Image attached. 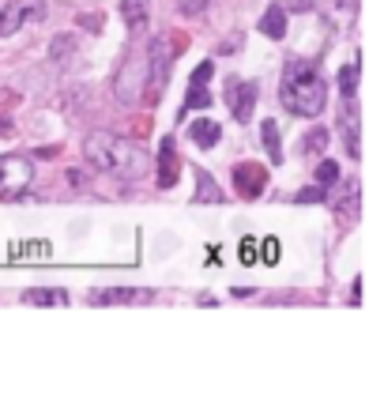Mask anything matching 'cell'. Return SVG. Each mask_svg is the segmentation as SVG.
<instances>
[{
    "mask_svg": "<svg viewBox=\"0 0 384 411\" xmlns=\"http://www.w3.org/2000/svg\"><path fill=\"white\" fill-rule=\"evenodd\" d=\"M279 99L294 117H321L324 106H328V83L316 75L313 64L294 61V64H287V72H283Z\"/></svg>",
    "mask_w": 384,
    "mask_h": 411,
    "instance_id": "cell-1",
    "label": "cell"
},
{
    "mask_svg": "<svg viewBox=\"0 0 384 411\" xmlns=\"http://www.w3.org/2000/svg\"><path fill=\"white\" fill-rule=\"evenodd\" d=\"M83 159L91 162V166L106 170V174H117V178H128V181L144 174V147L132 144V140H125V136H109V133L87 136Z\"/></svg>",
    "mask_w": 384,
    "mask_h": 411,
    "instance_id": "cell-2",
    "label": "cell"
},
{
    "mask_svg": "<svg viewBox=\"0 0 384 411\" xmlns=\"http://www.w3.org/2000/svg\"><path fill=\"white\" fill-rule=\"evenodd\" d=\"M144 80H147V49L132 46L125 64H120V72L113 75V94L125 106H132L140 94H144Z\"/></svg>",
    "mask_w": 384,
    "mask_h": 411,
    "instance_id": "cell-3",
    "label": "cell"
},
{
    "mask_svg": "<svg viewBox=\"0 0 384 411\" xmlns=\"http://www.w3.org/2000/svg\"><path fill=\"white\" fill-rule=\"evenodd\" d=\"M147 102H159L162 91L170 83V42L166 38H155L147 46Z\"/></svg>",
    "mask_w": 384,
    "mask_h": 411,
    "instance_id": "cell-4",
    "label": "cell"
},
{
    "mask_svg": "<svg viewBox=\"0 0 384 411\" xmlns=\"http://www.w3.org/2000/svg\"><path fill=\"white\" fill-rule=\"evenodd\" d=\"M35 178V162L23 159V155H4L0 159V192L8 200H19V192L30 185Z\"/></svg>",
    "mask_w": 384,
    "mask_h": 411,
    "instance_id": "cell-5",
    "label": "cell"
},
{
    "mask_svg": "<svg viewBox=\"0 0 384 411\" xmlns=\"http://www.w3.org/2000/svg\"><path fill=\"white\" fill-rule=\"evenodd\" d=\"M42 16H46V0H8L0 8V38H12L23 23H35Z\"/></svg>",
    "mask_w": 384,
    "mask_h": 411,
    "instance_id": "cell-6",
    "label": "cell"
},
{
    "mask_svg": "<svg viewBox=\"0 0 384 411\" xmlns=\"http://www.w3.org/2000/svg\"><path fill=\"white\" fill-rule=\"evenodd\" d=\"M264 185H268V170L260 166V162H237L234 166V189L241 197L256 200L260 192H264Z\"/></svg>",
    "mask_w": 384,
    "mask_h": 411,
    "instance_id": "cell-7",
    "label": "cell"
},
{
    "mask_svg": "<svg viewBox=\"0 0 384 411\" xmlns=\"http://www.w3.org/2000/svg\"><path fill=\"white\" fill-rule=\"evenodd\" d=\"M252 106H256V83H249V80L230 83V114H234L237 125L252 121Z\"/></svg>",
    "mask_w": 384,
    "mask_h": 411,
    "instance_id": "cell-8",
    "label": "cell"
},
{
    "mask_svg": "<svg viewBox=\"0 0 384 411\" xmlns=\"http://www.w3.org/2000/svg\"><path fill=\"white\" fill-rule=\"evenodd\" d=\"M151 290L144 287H98L91 302L94 306H136V302H147Z\"/></svg>",
    "mask_w": 384,
    "mask_h": 411,
    "instance_id": "cell-9",
    "label": "cell"
},
{
    "mask_svg": "<svg viewBox=\"0 0 384 411\" xmlns=\"http://www.w3.org/2000/svg\"><path fill=\"white\" fill-rule=\"evenodd\" d=\"M173 181H178V151H173V136H166L159 147V189H170Z\"/></svg>",
    "mask_w": 384,
    "mask_h": 411,
    "instance_id": "cell-10",
    "label": "cell"
},
{
    "mask_svg": "<svg viewBox=\"0 0 384 411\" xmlns=\"http://www.w3.org/2000/svg\"><path fill=\"white\" fill-rule=\"evenodd\" d=\"M260 35H268L271 42H279L287 35V12H283L279 4H271L264 16H260Z\"/></svg>",
    "mask_w": 384,
    "mask_h": 411,
    "instance_id": "cell-11",
    "label": "cell"
},
{
    "mask_svg": "<svg viewBox=\"0 0 384 411\" xmlns=\"http://www.w3.org/2000/svg\"><path fill=\"white\" fill-rule=\"evenodd\" d=\"M218 133H223V128H218L211 117H204V121H192V128H189L192 144H196V147H204V151H211V147L218 144Z\"/></svg>",
    "mask_w": 384,
    "mask_h": 411,
    "instance_id": "cell-12",
    "label": "cell"
},
{
    "mask_svg": "<svg viewBox=\"0 0 384 411\" xmlns=\"http://www.w3.org/2000/svg\"><path fill=\"white\" fill-rule=\"evenodd\" d=\"M120 19L128 30H140L147 23V0H120Z\"/></svg>",
    "mask_w": 384,
    "mask_h": 411,
    "instance_id": "cell-13",
    "label": "cell"
},
{
    "mask_svg": "<svg viewBox=\"0 0 384 411\" xmlns=\"http://www.w3.org/2000/svg\"><path fill=\"white\" fill-rule=\"evenodd\" d=\"M23 302L27 306H64L68 295H64V290H53V287H35V290L23 295Z\"/></svg>",
    "mask_w": 384,
    "mask_h": 411,
    "instance_id": "cell-14",
    "label": "cell"
},
{
    "mask_svg": "<svg viewBox=\"0 0 384 411\" xmlns=\"http://www.w3.org/2000/svg\"><path fill=\"white\" fill-rule=\"evenodd\" d=\"M75 53V35H57L49 42V61H57V64H64Z\"/></svg>",
    "mask_w": 384,
    "mask_h": 411,
    "instance_id": "cell-15",
    "label": "cell"
},
{
    "mask_svg": "<svg viewBox=\"0 0 384 411\" xmlns=\"http://www.w3.org/2000/svg\"><path fill=\"white\" fill-rule=\"evenodd\" d=\"M264 144H268V159H271V166H279L283 162V147H279V125L275 121H264Z\"/></svg>",
    "mask_w": 384,
    "mask_h": 411,
    "instance_id": "cell-16",
    "label": "cell"
},
{
    "mask_svg": "<svg viewBox=\"0 0 384 411\" xmlns=\"http://www.w3.org/2000/svg\"><path fill=\"white\" fill-rule=\"evenodd\" d=\"M196 200H207V204H218V200H223V192H218L215 178L204 174V170H200V178H196Z\"/></svg>",
    "mask_w": 384,
    "mask_h": 411,
    "instance_id": "cell-17",
    "label": "cell"
},
{
    "mask_svg": "<svg viewBox=\"0 0 384 411\" xmlns=\"http://www.w3.org/2000/svg\"><path fill=\"white\" fill-rule=\"evenodd\" d=\"M339 91H343V102H354V94H358V68L354 64H347L339 72Z\"/></svg>",
    "mask_w": 384,
    "mask_h": 411,
    "instance_id": "cell-18",
    "label": "cell"
},
{
    "mask_svg": "<svg viewBox=\"0 0 384 411\" xmlns=\"http://www.w3.org/2000/svg\"><path fill=\"white\" fill-rule=\"evenodd\" d=\"M204 106H211V94H207V87H189V94H185V106L181 110H204Z\"/></svg>",
    "mask_w": 384,
    "mask_h": 411,
    "instance_id": "cell-19",
    "label": "cell"
},
{
    "mask_svg": "<svg viewBox=\"0 0 384 411\" xmlns=\"http://www.w3.org/2000/svg\"><path fill=\"white\" fill-rule=\"evenodd\" d=\"M328 140H332V136H328L324 133V128H313V133H305V155H321V151L328 147Z\"/></svg>",
    "mask_w": 384,
    "mask_h": 411,
    "instance_id": "cell-20",
    "label": "cell"
},
{
    "mask_svg": "<svg viewBox=\"0 0 384 411\" xmlns=\"http://www.w3.org/2000/svg\"><path fill=\"white\" fill-rule=\"evenodd\" d=\"M343 133H347V151L350 155H361V144H358V117H354V125H350V110H343Z\"/></svg>",
    "mask_w": 384,
    "mask_h": 411,
    "instance_id": "cell-21",
    "label": "cell"
},
{
    "mask_svg": "<svg viewBox=\"0 0 384 411\" xmlns=\"http://www.w3.org/2000/svg\"><path fill=\"white\" fill-rule=\"evenodd\" d=\"M335 178H339V166H335L332 159H321V162H316V181H321L324 189L335 185Z\"/></svg>",
    "mask_w": 384,
    "mask_h": 411,
    "instance_id": "cell-22",
    "label": "cell"
},
{
    "mask_svg": "<svg viewBox=\"0 0 384 411\" xmlns=\"http://www.w3.org/2000/svg\"><path fill=\"white\" fill-rule=\"evenodd\" d=\"M211 72H215V64H211V61H204V64H196V72H192V80H189V87H207V80H211Z\"/></svg>",
    "mask_w": 384,
    "mask_h": 411,
    "instance_id": "cell-23",
    "label": "cell"
},
{
    "mask_svg": "<svg viewBox=\"0 0 384 411\" xmlns=\"http://www.w3.org/2000/svg\"><path fill=\"white\" fill-rule=\"evenodd\" d=\"M275 4L283 8V12H309L316 0H275Z\"/></svg>",
    "mask_w": 384,
    "mask_h": 411,
    "instance_id": "cell-24",
    "label": "cell"
},
{
    "mask_svg": "<svg viewBox=\"0 0 384 411\" xmlns=\"http://www.w3.org/2000/svg\"><path fill=\"white\" fill-rule=\"evenodd\" d=\"M173 4H178L185 16H196V12H204V4H207V0H173Z\"/></svg>",
    "mask_w": 384,
    "mask_h": 411,
    "instance_id": "cell-25",
    "label": "cell"
},
{
    "mask_svg": "<svg viewBox=\"0 0 384 411\" xmlns=\"http://www.w3.org/2000/svg\"><path fill=\"white\" fill-rule=\"evenodd\" d=\"M324 197H328L324 189H302V192H298V200H302V204H321Z\"/></svg>",
    "mask_w": 384,
    "mask_h": 411,
    "instance_id": "cell-26",
    "label": "cell"
},
{
    "mask_svg": "<svg viewBox=\"0 0 384 411\" xmlns=\"http://www.w3.org/2000/svg\"><path fill=\"white\" fill-rule=\"evenodd\" d=\"M252 253H256V242H252V238H249V242H241V261H245V264H252V261H256V257H252Z\"/></svg>",
    "mask_w": 384,
    "mask_h": 411,
    "instance_id": "cell-27",
    "label": "cell"
},
{
    "mask_svg": "<svg viewBox=\"0 0 384 411\" xmlns=\"http://www.w3.org/2000/svg\"><path fill=\"white\" fill-rule=\"evenodd\" d=\"M264 250H268V264H275V261H279V257H275V253H279V245L268 238V242H264Z\"/></svg>",
    "mask_w": 384,
    "mask_h": 411,
    "instance_id": "cell-28",
    "label": "cell"
},
{
    "mask_svg": "<svg viewBox=\"0 0 384 411\" xmlns=\"http://www.w3.org/2000/svg\"><path fill=\"white\" fill-rule=\"evenodd\" d=\"M8 128H12V125H8V121H0V133H8Z\"/></svg>",
    "mask_w": 384,
    "mask_h": 411,
    "instance_id": "cell-29",
    "label": "cell"
}]
</instances>
